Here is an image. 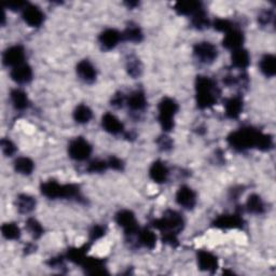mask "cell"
<instances>
[{
    "label": "cell",
    "mask_w": 276,
    "mask_h": 276,
    "mask_svg": "<svg viewBox=\"0 0 276 276\" xmlns=\"http://www.w3.org/2000/svg\"><path fill=\"white\" fill-rule=\"evenodd\" d=\"M92 153V146L83 137L72 140L68 146V154L75 161H86Z\"/></svg>",
    "instance_id": "6"
},
{
    "label": "cell",
    "mask_w": 276,
    "mask_h": 276,
    "mask_svg": "<svg viewBox=\"0 0 276 276\" xmlns=\"http://www.w3.org/2000/svg\"><path fill=\"white\" fill-rule=\"evenodd\" d=\"M107 163H108V167L114 169V171H123L124 169L123 161L120 157L115 155H111L107 160Z\"/></svg>",
    "instance_id": "43"
},
{
    "label": "cell",
    "mask_w": 276,
    "mask_h": 276,
    "mask_svg": "<svg viewBox=\"0 0 276 276\" xmlns=\"http://www.w3.org/2000/svg\"><path fill=\"white\" fill-rule=\"evenodd\" d=\"M244 225V220L242 215L236 214H229V215H221L213 222V227L228 230V229H242Z\"/></svg>",
    "instance_id": "10"
},
{
    "label": "cell",
    "mask_w": 276,
    "mask_h": 276,
    "mask_svg": "<svg viewBox=\"0 0 276 276\" xmlns=\"http://www.w3.org/2000/svg\"><path fill=\"white\" fill-rule=\"evenodd\" d=\"M35 168V163L33 162L31 159L27 156H21L17 157L14 162V169L22 175H30L34 172Z\"/></svg>",
    "instance_id": "30"
},
{
    "label": "cell",
    "mask_w": 276,
    "mask_h": 276,
    "mask_svg": "<svg viewBox=\"0 0 276 276\" xmlns=\"http://www.w3.org/2000/svg\"><path fill=\"white\" fill-rule=\"evenodd\" d=\"M274 18V13L272 11H270V10H265V11H263L259 17H258V22L265 26V25H269L271 22H272V19Z\"/></svg>",
    "instance_id": "44"
},
{
    "label": "cell",
    "mask_w": 276,
    "mask_h": 276,
    "mask_svg": "<svg viewBox=\"0 0 276 276\" xmlns=\"http://www.w3.org/2000/svg\"><path fill=\"white\" fill-rule=\"evenodd\" d=\"M137 240L147 249H153L156 246V235L149 229H143L137 232Z\"/></svg>",
    "instance_id": "28"
},
{
    "label": "cell",
    "mask_w": 276,
    "mask_h": 276,
    "mask_svg": "<svg viewBox=\"0 0 276 276\" xmlns=\"http://www.w3.org/2000/svg\"><path fill=\"white\" fill-rule=\"evenodd\" d=\"M77 75L78 77L86 83H93L96 80L97 77V71L96 68L93 66V64L88 61V60H83L78 63L77 65Z\"/></svg>",
    "instance_id": "15"
},
{
    "label": "cell",
    "mask_w": 276,
    "mask_h": 276,
    "mask_svg": "<svg viewBox=\"0 0 276 276\" xmlns=\"http://www.w3.org/2000/svg\"><path fill=\"white\" fill-rule=\"evenodd\" d=\"M103 129L112 135H119L124 133V125L123 123L116 118V116L110 112L105 113L102 119Z\"/></svg>",
    "instance_id": "17"
},
{
    "label": "cell",
    "mask_w": 276,
    "mask_h": 276,
    "mask_svg": "<svg viewBox=\"0 0 276 276\" xmlns=\"http://www.w3.org/2000/svg\"><path fill=\"white\" fill-rule=\"evenodd\" d=\"M176 202L186 209H193L196 205L195 191L188 186H182L176 193Z\"/></svg>",
    "instance_id": "11"
},
{
    "label": "cell",
    "mask_w": 276,
    "mask_h": 276,
    "mask_svg": "<svg viewBox=\"0 0 276 276\" xmlns=\"http://www.w3.org/2000/svg\"><path fill=\"white\" fill-rule=\"evenodd\" d=\"M22 17L24 22L30 27H39L45 21V14L41 11L40 8L29 4L23 10Z\"/></svg>",
    "instance_id": "12"
},
{
    "label": "cell",
    "mask_w": 276,
    "mask_h": 276,
    "mask_svg": "<svg viewBox=\"0 0 276 276\" xmlns=\"http://www.w3.org/2000/svg\"><path fill=\"white\" fill-rule=\"evenodd\" d=\"M259 67L265 77H274L276 75V57L273 54L263 55L260 60Z\"/></svg>",
    "instance_id": "26"
},
{
    "label": "cell",
    "mask_w": 276,
    "mask_h": 276,
    "mask_svg": "<svg viewBox=\"0 0 276 276\" xmlns=\"http://www.w3.org/2000/svg\"><path fill=\"white\" fill-rule=\"evenodd\" d=\"M15 206L21 214H29L36 207V200L28 194H19L15 200Z\"/></svg>",
    "instance_id": "25"
},
{
    "label": "cell",
    "mask_w": 276,
    "mask_h": 276,
    "mask_svg": "<svg viewBox=\"0 0 276 276\" xmlns=\"http://www.w3.org/2000/svg\"><path fill=\"white\" fill-rule=\"evenodd\" d=\"M89 247L90 245L88 244V245H83L82 247H79V248H70L67 251L66 258L72 263L81 265L83 260L87 258V252H88Z\"/></svg>",
    "instance_id": "33"
},
{
    "label": "cell",
    "mask_w": 276,
    "mask_h": 276,
    "mask_svg": "<svg viewBox=\"0 0 276 276\" xmlns=\"http://www.w3.org/2000/svg\"><path fill=\"white\" fill-rule=\"evenodd\" d=\"M125 102H126V100H125V96L122 92L115 93L111 98V105L115 108H121Z\"/></svg>",
    "instance_id": "45"
},
{
    "label": "cell",
    "mask_w": 276,
    "mask_h": 276,
    "mask_svg": "<svg viewBox=\"0 0 276 276\" xmlns=\"http://www.w3.org/2000/svg\"><path fill=\"white\" fill-rule=\"evenodd\" d=\"M2 233L3 236L7 240H18L21 238V229L14 222H8V224H4L2 227Z\"/></svg>",
    "instance_id": "34"
},
{
    "label": "cell",
    "mask_w": 276,
    "mask_h": 276,
    "mask_svg": "<svg viewBox=\"0 0 276 276\" xmlns=\"http://www.w3.org/2000/svg\"><path fill=\"white\" fill-rule=\"evenodd\" d=\"M191 23H192L193 27L196 29H205L209 26V19L204 11V9H201L196 13L192 15V19H191Z\"/></svg>",
    "instance_id": "36"
},
{
    "label": "cell",
    "mask_w": 276,
    "mask_h": 276,
    "mask_svg": "<svg viewBox=\"0 0 276 276\" xmlns=\"http://www.w3.org/2000/svg\"><path fill=\"white\" fill-rule=\"evenodd\" d=\"M122 40V35L120 31L113 28L105 29L98 37V42L103 50L109 51L114 49Z\"/></svg>",
    "instance_id": "13"
},
{
    "label": "cell",
    "mask_w": 276,
    "mask_h": 276,
    "mask_svg": "<svg viewBox=\"0 0 276 276\" xmlns=\"http://www.w3.org/2000/svg\"><path fill=\"white\" fill-rule=\"evenodd\" d=\"M198 265L200 270L214 273L218 269V259L214 253L208 250H200L198 252Z\"/></svg>",
    "instance_id": "14"
},
{
    "label": "cell",
    "mask_w": 276,
    "mask_h": 276,
    "mask_svg": "<svg viewBox=\"0 0 276 276\" xmlns=\"http://www.w3.org/2000/svg\"><path fill=\"white\" fill-rule=\"evenodd\" d=\"M126 71L132 78H138L142 75L143 66L141 61L136 56H131L126 63Z\"/></svg>",
    "instance_id": "35"
},
{
    "label": "cell",
    "mask_w": 276,
    "mask_h": 276,
    "mask_svg": "<svg viewBox=\"0 0 276 276\" xmlns=\"http://www.w3.org/2000/svg\"><path fill=\"white\" fill-rule=\"evenodd\" d=\"M156 144H157L159 148H160L162 151L171 150L173 148V145H174L172 138L166 136V135H162V136L159 137L157 141H156Z\"/></svg>",
    "instance_id": "41"
},
{
    "label": "cell",
    "mask_w": 276,
    "mask_h": 276,
    "mask_svg": "<svg viewBox=\"0 0 276 276\" xmlns=\"http://www.w3.org/2000/svg\"><path fill=\"white\" fill-rule=\"evenodd\" d=\"M227 142L236 151H245L250 148H257L261 151H269L273 148V138L269 134H264L253 127H243L232 132Z\"/></svg>",
    "instance_id": "1"
},
{
    "label": "cell",
    "mask_w": 276,
    "mask_h": 276,
    "mask_svg": "<svg viewBox=\"0 0 276 276\" xmlns=\"http://www.w3.org/2000/svg\"><path fill=\"white\" fill-rule=\"evenodd\" d=\"M122 35V40L124 41H130V42H135V44H140L144 39V34L141 27L136 24H130L127 26Z\"/></svg>",
    "instance_id": "29"
},
{
    "label": "cell",
    "mask_w": 276,
    "mask_h": 276,
    "mask_svg": "<svg viewBox=\"0 0 276 276\" xmlns=\"http://www.w3.org/2000/svg\"><path fill=\"white\" fill-rule=\"evenodd\" d=\"M115 222L124 230L126 235H134L138 232V222L133 211L123 209L115 215Z\"/></svg>",
    "instance_id": "8"
},
{
    "label": "cell",
    "mask_w": 276,
    "mask_h": 276,
    "mask_svg": "<svg viewBox=\"0 0 276 276\" xmlns=\"http://www.w3.org/2000/svg\"><path fill=\"white\" fill-rule=\"evenodd\" d=\"M106 234V228L101 225H95L90 231V242H95Z\"/></svg>",
    "instance_id": "42"
},
{
    "label": "cell",
    "mask_w": 276,
    "mask_h": 276,
    "mask_svg": "<svg viewBox=\"0 0 276 276\" xmlns=\"http://www.w3.org/2000/svg\"><path fill=\"white\" fill-rule=\"evenodd\" d=\"M152 227L161 231L162 234H175L178 235L184 230L185 220L178 211L168 209L164 215L152 221Z\"/></svg>",
    "instance_id": "4"
},
{
    "label": "cell",
    "mask_w": 276,
    "mask_h": 276,
    "mask_svg": "<svg viewBox=\"0 0 276 276\" xmlns=\"http://www.w3.org/2000/svg\"><path fill=\"white\" fill-rule=\"evenodd\" d=\"M41 193L45 196L56 200V199H79L80 188L77 185H61L55 180H49L40 186Z\"/></svg>",
    "instance_id": "3"
},
{
    "label": "cell",
    "mask_w": 276,
    "mask_h": 276,
    "mask_svg": "<svg viewBox=\"0 0 276 276\" xmlns=\"http://www.w3.org/2000/svg\"><path fill=\"white\" fill-rule=\"evenodd\" d=\"M25 60V50L22 46H12L8 48L3 55V62L6 66L16 67L24 63Z\"/></svg>",
    "instance_id": "9"
},
{
    "label": "cell",
    "mask_w": 276,
    "mask_h": 276,
    "mask_svg": "<svg viewBox=\"0 0 276 276\" xmlns=\"http://www.w3.org/2000/svg\"><path fill=\"white\" fill-rule=\"evenodd\" d=\"M231 64L233 67H235L238 69H242V70L246 69L250 64L249 53L246 50H244L243 48L232 51Z\"/></svg>",
    "instance_id": "22"
},
{
    "label": "cell",
    "mask_w": 276,
    "mask_h": 276,
    "mask_svg": "<svg viewBox=\"0 0 276 276\" xmlns=\"http://www.w3.org/2000/svg\"><path fill=\"white\" fill-rule=\"evenodd\" d=\"M26 228H27L28 232L30 233V235L33 236V239H35V240L40 239L45 233L44 227H42L40 222L35 218H28L27 219Z\"/></svg>",
    "instance_id": "37"
},
{
    "label": "cell",
    "mask_w": 276,
    "mask_h": 276,
    "mask_svg": "<svg viewBox=\"0 0 276 276\" xmlns=\"http://www.w3.org/2000/svg\"><path fill=\"white\" fill-rule=\"evenodd\" d=\"M126 5H127V7H129V8H135V7H137L140 4H138L137 2H130V3H126Z\"/></svg>",
    "instance_id": "49"
},
{
    "label": "cell",
    "mask_w": 276,
    "mask_h": 276,
    "mask_svg": "<svg viewBox=\"0 0 276 276\" xmlns=\"http://www.w3.org/2000/svg\"><path fill=\"white\" fill-rule=\"evenodd\" d=\"M11 79L18 84H26L33 79V69L26 63L21 64V65L13 67L10 72Z\"/></svg>",
    "instance_id": "18"
},
{
    "label": "cell",
    "mask_w": 276,
    "mask_h": 276,
    "mask_svg": "<svg viewBox=\"0 0 276 276\" xmlns=\"http://www.w3.org/2000/svg\"><path fill=\"white\" fill-rule=\"evenodd\" d=\"M244 40H245V37H244L243 31H241L238 28H233L228 33H226L224 40H222V46H224L228 50H238L241 49Z\"/></svg>",
    "instance_id": "16"
},
{
    "label": "cell",
    "mask_w": 276,
    "mask_h": 276,
    "mask_svg": "<svg viewBox=\"0 0 276 276\" xmlns=\"http://www.w3.org/2000/svg\"><path fill=\"white\" fill-rule=\"evenodd\" d=\"M193 54L201 63L211 64L218 57V50L210 42L202 41L193 47Z\"/></svg>",
    "instance_id": "7"
},
{
    "label": "cell",
    "mask_w": 276,
    "mask_h": 276,
    "mask_svg": "<svg viewBox=\"0 0 276 276\" xmlns=\"http://www.w3.org/2000/svg\"><path fill=\"white\" fill-rule=\"evenodd\" d=\"M149 176L155 184H164L168 178V168L163 162L155 161L150 166Z\"/></svg>",
    "instance_id": "21"
},
{
    "label": "cell",
    "mask_w": 276,
    "mask_h": 276,
    "mask_svg": "<svg viewBox=\"0 0 276 276\" xmlns=\"http://www.w3.org/2000/svg\"><path fill=\"white\" fill-rule=\"evenodd\" d=\"M49 267L53 268V269H61L65 267V264H64V259L63 257H58V258H51L50 261L48 262Z\"/></svg>",
    "instance_id": "47"
},
{
    "label": "cell",
    "mask_w": 276,
    "mask_h": 276,
    "mask_svg": "<svg viewBox=\"0 0 276 276\" xmlns=\"http://www.w3.org/2000/svg\"><path fill=\"white\" fill-rule=\"evenodd\" d=\"M107 168H109L107 161L95 160V161H92L89 164V166L87 168V171L89 173H93V174L96 173V174H98V173H104Z\"/></svg>",
    "instance_id": "38"
},
{
    "label": "cell",
    "mask_w": 276,
    "mask_h": 276,
    "mask_svg": "<svg viewBox=\"0 0 276 276\" xmlns=\"http://www.w3.org/2000/svg\"><path fill=\"white\" fill-rule=\"evenodd\" d=\"M81 267L86 270L88 274L91 275H97V274H107L106 270V264L103 259L100 258H90L87 257L81 263Z\"/></svg>",
    "instance_id": "20"
},
{
    "label": "cell",
    "mask_w": 276,
    "mask_h": 276,
    "mask_svg": "<svg viewBox=\"0 0 276 276\" xmlns=\"http://www.w3.org/2000/svg\"><path fill=\"white\" fill-rule=\"evenodd\" d=\"M201 9H203L202 8V4L200 2H192V0H188V2H178L174 6V10L179 15L192 16Z\"/></svg>",
    "instance_id": "24"
},
{
    "label": "cell",
    "mask_w": 276,
    "mask_h": 276,
    "mask_svg": "<svg viewBox=\"0 0 276 276\" xmlns=\"http://www.w3.org/2000/svg\"><path fill=\"white\" fill-rule=\"evenodd\" d=\"M10 98H11L13 107L17 110H25L29 106V100L27 94L18 89H14L10 93Z\"/></svg>",
    "instance_id": "27"
},
{
    "label": "cell",
    "mask_w": 276,
    "mask_h": 276,
    "mask_svg": "<svg viewBox=\"0 0 276 276\" xmlns=\"http://www.w3.org/2000/svg\"><path fill=\"white\" fill-rule=\"evenodd\" d=\"M126 104L133 111H143L147 107V98L143 91L137 90L126 98Z\"/></svg>",
    "instance_id": "23"
},
{
    "label": "cell",
    "mask_w": 276,
    "mask_h": 276,
    "mask_svg": "<svg viewBox=\"0 0 276 276\" xmlns=\"http://www.w3.org/2000/svg\"><path fill=\"white\" fill-rule=\"evenodd\" d=\"M246 209L248 213H251V214H256V215L263 214L265 207H264L262 199L258 194L249 195L246 202Z\"/></svg>",
    "instance_id": "32"
},
{
    "label": "cell",
    "mask_w": 276,
    "mask_h": 276,
    "mask_svg": "<svg viewBox=\"0 0 276 276\" xmlns=\"http://www.w3.org/2000/svg\"><path fill=\"white\" fill-rule=\"evenodd\" d=\"M196 104L200 109L211 108L217 103L220 91L216 83L206 76H198L195 80Z\"/></svg>",
    "instance_id": "2"
},
{
    "label": "cell",
    "mask_w": 276,
    "mask_h": 276,
    "mask_svg": "<svg viewBox=\"0 0 276 276\" xmlns=\"http://www.w3.org/2000/svg\"><path fill=\"white\" fill-rule=\"evenodd\" d=\"M35 249H36V247H35L34 245H31V244H28L27 247L25 248V251H26V253H29V252H34V251H36Z\"/></svg>",
    "instance_id": "48"
},
{
    "label": "cell",
    "mask_w": 276,
    "mask_h": 276,
    "mask_svg": "<svg viewBox=\"0 0 276 276\" xmlns=\"http://www.w3.org/2000/svg\"><path fill=\"white\" fill-rule=\"evenodd\" d=\"M179 109L178 104L171 97H164L159 103L157 119L164 132L173 131L175 126L174 118Z\"/></svg>",
    "instance_id": "5"
},
{
    "label": "cell",
    "mask_w": 276,
    "mask_h": 276,
    "mask_svg": "<svg viewBox=\"0 0 276 276\" xmlns=\"http://www.w3.org/2000/svg\"><path fill=\"white\" fill-rule=\"evenodd\" d=\"M93 118V111L91 108L87 105H79L77 106V108L73 111V119L77 123L80 124H86L89 123Z\"/></svg>",
    "instance_id": "31"
},
{
    "label": "cell",
    "mask_w": 276,
    "mask_h": 276,
    "mask_svg": "<svg viewBox=\"0 0 276 276\" xmlns=\"http://www.w3.org/2000/svg\"><path fill=\"white\" fill-rule=\"evenodd\" d=\"M0 147H2L3 153L6 156H12L16 152L15 145L12 141H10L9 138H3L2 142H0Z\"/></svg>",
    "instance_id": "40"
},
{
    "label": "cell",
    "mask_w": 276,
    "mask_h": 276,
    "mask_svg": "<svg viewBox=\"0 0 276 276\" xmlns=\"http://www.w3.org/2000/svg\"><path fill=\"white\" fill-rule=\"evenodd\" d=\"M244 108L243 100L240 96H233L226 101L225 103V112L227 118L229 119H238L241 115Z\"/></svg>",
    "instance_id": "19"
},
{
    "label": "cell",
    "mask_w": 276,
    "mask_h": 276,
    "mask_svg": "<svg viewBox=\"0 0 276 276\" xmlns=\"http://www.w3.org/2000/svg\"><path fill=\"white\" fill-rule=\"evenodd\" d=\"M214 28L217 31H220V33H228L231 29L234 28L233 26V23L229 19H225V18H217L215 19L214 22Z\"/></svg>",
    "instance_id": "39"
},
{
    "label": "cell",
    "mask_w": 276,
    "mask_h": 276,
    "mask_svg": "<svg viewBox=\"0 0 276 276\" xmlns=\"http://www.w3.org/2000/svg\"><path fill=\"white\" fill-rule=\"evenodd\" d=\"M28 4L25 3V2H12V3H7L5 4V6L10 9V10H12V11H18V10H23L26 8Z\"/></svg>",
    "instance_id": "46"
}]
</instances>
